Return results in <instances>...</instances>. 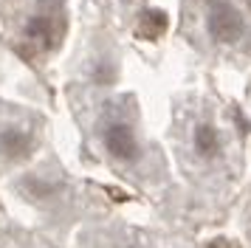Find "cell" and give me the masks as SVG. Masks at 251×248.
<instances>
[{"label":"cell","instance_id":"obj_4","mask_svg":"<svg viewBox=\"0 0 251 248\" xmlns=\"http://www.w3.org/2000/svg\"><path fill=\"white\" fill-rule=\"evenodd\" d=\"M113 20L119 23V34L130 40L136 54L141 56L158 51L170 28L167 11L155 9L152 0H113Z\"/></svg>","mask_w":251,"mask_h":248},{"label":"cell","instance_id":"obj_1","mask_svg":"<svg viewBox=\"0 0 251 248\" xmlns=\"http://www.w3.org/2000/svg\"><path fill=\"white\" fill-rule=\"evenodd\" d=\"M178 37L212 65H251V0H181Z\"/></svg>","mask_w":251,"mask_h":248},{"label":"cell","instance_id":"obj_2","mask_svg":"<svg viewBox=\"0 0 251 248\" xmlns=\"http://www.w3.org/2000/svg\"><path fill=\"white\" fill-rule=\"evenodd\" d=\"M14 51L28 62H43L59 51L68 31L65 0H23L6 20Z\"/></svg>","mask_w":251,"mask_h":248},{"label":"cell","instance_id":"obj_6","mask_svg":"<svg viewBox=\"0 0 251 248\" xmlns=\"http://www.w3.org/2000/svg\"><path fill=\"white\" fill-rule=\"evenodd\" d=\"M249 101H251V82H249Z\"/></svg>","mask_w":251,"mask_h":248},{"label":"cell","instance_id":"obj_3","mask_svg":"<svg viewBox=\"0 0 251 248\" xmlns=\"http://www.w3.org/2000/svg\"><path fill=\"white\" fill-rule=\"evenodd\" d=\"M133 99L130 96H113L104 99L102 104V119H99V144L107 152L113 164L133 167L141 161L144 144L138 138L136 116L130 113Z\"/></svg>","mask_w":251,"mask_h":248},{"label":"cell","instance_id":"obj_5","mask_svg":"<svg viewBox=\"0 0 251 248\" xmlns=\"http://www.w3.org/2000/svg\"><path fill=\"white\" fill-rule=\"evenodd\" d=\"M37 130L28 116H3L0 122V158L3 161H23L34 152Z\"/></svg>","mask_w":251,"mask_h":248}]
</instances>
